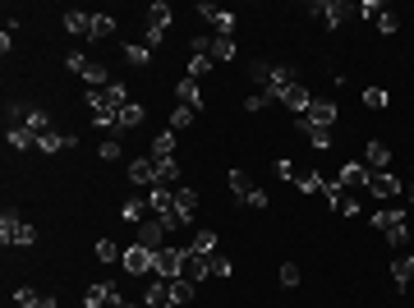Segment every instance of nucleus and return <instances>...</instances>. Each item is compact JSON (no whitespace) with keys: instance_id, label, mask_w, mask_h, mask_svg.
Wrapping results in <instances>:
<instances>
[{"instance_id":"nucleus-1","label":"nucleus","mask_w":414,"mask_h":308,"mask_svg":"<svg viewBox=\"0 0 414 308\" xmlns=\"http://www.w3.org/2000/svg\"><path fill=\"white\" fill-rule=\"evenodd\" d=\"M354 14H359V5H350V0H309L304 5V18L331 28V33H341V23H350Z\"/></svg>"},{"instance_id":"nucleus-2","label":"nucleus","mask_w":414,"mask_h":308,"mask_svg":"<svg viewBox=\"0 0 414 308\" xmlns=\"http://www.w3.org/2000/svg\"><path fill=\"white\" fill-rule=\"evenodd\" d=\"M373 230H382L387 235V244H405L410 239V216H405V207H378L373 211Z\"/></svg>"},{"instance_id":"nucleus-3","label":"nucleus","mask_w":414,"mask_h":308,"mask_svg":"<svg viewBox=\"0 0 414 308\" xmlns=\"http://www.w3.org/2000/svg\"><path fill=\"white\" fill-rule=\"evenodd\" d=\"M193 14L207 18V23L216 28V37H235V14H230V9L212 5V0H198V5H193Z\"/></svg>"},{"instance_id":"nucleus-4","label":"nucleus","mask_w":414,"mask_h":308,"mask_svg":"<svg viewBox=\"0 0 414 308\" xmlns=\"http://www.w3.org/2000/svg\"><path fill=\"white\" fill-rule=\"evenodd\" d=\"M161 239H166V226H161V221H156V216H147L143 226H134V244H138V248H147V253H156V248H166Z\"/></svg>"},{"instance_id":"nucleus-5","label":"nucleus","mask_w":414,"mask_h":308,"mask_svg":"<svg viewBox=\"0 0 414 308\" xmlns=\"http://www.w3.org/2000/svg\"><path fill=\"white\" fill-rule=\"evenodd\" d=\"M294 83H299V70H294V65H272V79H267V97H272V101H281L285 92L294 88Z\"/></svg>"},{"instance_id":"nucleus-6","label":"nucleus","mask_w":414,"mask_h":308,"mask_svg":"<svg viewBox=\"0 0 414 308\" xmlns=\"http://www.w3.org/2000/svg\"><path fill=\"white\" fill-rule=\"evenodd\" d=\"M368 194L373 198H400V194H405V185H400L391 170H368Z\"/></svg>"},{"instance_id":"nucleus-7","label":"nucleus","mask_w":414,"mask_h":308,"mask_svg":"<svg viewBox=\"0 0 414 308\" xmlns=\"http://www.w3.org/2000/svg\"><path fill=\"white\" fill-rule=\"evenodd\" d=\"M180 258H184V248H156L152 276H161V281H175V276H180Z\"/></svg>"},{"instance_id":"nucleus-8","label":"nucleus","mask_w":414,"mask_h":308,"mask_svg":"<svg viewBox=\"0 0 414 308\" xmlns=\"http://www.w3.org/2000/svg\"><path fill=\"white\" fill-rule=\"evenodd\" d=\"M180 276H184L189 285H203L207 276H212V272H207V253H193V248H184V258H180Z\"/></svg>"},{"instance_id":"nucleus-9","label":"nucleus","mask_w":414,"mask_h":308,"mask_svg":"<svg viewBox=\"0 0 414 308\" xmlns=\"http://www.w3.org/2000/svg\"><path fill=\"white\" fill-rule=\"evenodd\" d=\"M322 194H327L331 211H341V216H359V198H354V194H350V189H345V185H327V189H322Z\"/></svg>"},{"instance_id":"nucleus-10","label":"nucleus","mask_w":414,"mask_h":308,"mask_svg":"<svg viewBox=\"0 0 414 308\" xmlns=\"http://www.w3.org/2000/svg\"><path fill=\"white\" fill-rule=\"evenodd\" d=\"M152 258H156V253H147V248L129 244V248H124V258H120V263H124V272H129V276H152Z\"/></svg>"},{"instance_id":"nucleus-11","label":"nucleus","mask_w":414,"mask_h":308,"mask_svg":"<svg viewBox=\"0 0 414 308\" xmlns=\"http://www.w3.org/2000/svg\"><path fill=\"white\" fill-rule=\"evenodd\" d=\"M120 299V290H115L111 281H97V285H87L83 290V308H106V304H115Z\"/></svg>"},{"instance_id":"nucleus-12","label":"nucleus","mask_w":414,"mask_h":308,"mask_svg":"<svg viewBox=\"0 0 414 308\" xmlns=\"http://www.w3.org/2000/svg\"><path fill=\"white\" fill-rule=\"evenodd\" d=\"M175 97H180V106H189L193 115L203 111V88H198V79H189V74H184V79L175 83Z\"/></svg>"},{"instance_id":"nucleus-13","label":"nucleus","mask_w":414,"mask_h":308,"mask_svg":"<svg viewBox=\"0 0 414 308\" xmlns=\"http://www.w3.org/2000/svg\"><path fill=\"white\" fill-rule=\"evenodd\" d=\"M309 124H322V129H331L336 124V101H327V97H313V106H309V115H304Z\"/></svg>"},{"instance_id":"nucleus-14","label":"nucleus","mask_w":414,"mask_h":308,"mask_svg":"<svg viewBox=\"0 0 414 308\" xmlns=\"http://www.w3.org/2000/svg\"><path fill=\"white\" fill-rule=\"evenodd\" d=\"M161 304H171V281L152 276V281H147V290H143V308H161Z\"/></svg>"},{"instance_id":"nucleus-15","label":"nucleus","mask_w":414,"mask_h":308,"mask_svg":"<svg viewBox=\"0 0 414 308\" xmlns=\"http://www.w3.org/2000/svg\"><path fill=\"white\" fill-rule=\"evenodd\" d=\"M129 185H134V189H152V185H156V170H152V161H147V157L129 161Z\"/></svg>"},{"instance_id":"nucleus-16","label":"nucleus","mask_w":414,"mask_h":308,"mask_svg":"<svg viewBox=\"0 0 414 308\" xmlns=\"http://www.w3.org/2000/svg\"><path fill=\"white\" fill-rule=\"evenodd\" d=\"M143 198H147V207H152V216H156V211H171V207H175V189H171V185H152Z\"/></svg>"},{"instance_id":"nucleus-17","label":"nucleus","mask_w":414,"mask_h":308,"mask_svg":"<svg viewBox=\"0 0 414 308\" xmlns=\"http://www.w3.org/2000/svg\"><path fill=\"white\" fill-rule=\"evenodd\" d=\"M341 185L350 189V194H354V189H368V166H359V161H345V166H341Z\"/></svg>"},{"instance_id":"nucleus-18","label":"nucleus","mask_w":414,"mask_h":308,"mask_svg":"<svg viewBox=\"0 0 414 308\" xmlns=\"http://www.w3.org/2000/svg\"><path fill=\"white\" fill-rule=\"evenodd\" d=\"M290 185L299 189V194H322V189H327V180H322L318 170H309V166H304V170H294V180H290Z\"/></svg>"},{"instance_id":"nucleus-19","label":"nucleus","mask_w":414,"mask_h":308,"mask_svg":"<svg viewBox=\"0 0 414 308\" xmlns=\"http://www.w3.org/2000/svg\"><path fill=\"white\" fill-rule=\"evenodd\" d=\"M281 101H285V106H290V111H294V115H299V120H304V115H309V106H313V92L304 88V83H294V88L285 92Z\"/></svg>"},{"instance_id":"nucleus-20","label":"nucleus","mask_w":414,"mask_h":308,"mask_svg":"<svg viewBox=\"0 0 414 308\" xmlns=\"http://www.w3.org/2000/svg\"><path fill=\"white\" fill-rule=\"evenodd\" d=\"M391 281H396V290H410V281H414V253H400L396 263H391Z\"/></svg>"},{"instance_id":"nucleus-21","label":"nucleus","mask_w":414,"mask_h":308,"mask_svg":"<svg viewBox=\"0 0 414 308\" xmlns=\"http://www.w3.org/2000/svg\"><path fill=\"white\" fill-rule=\"evenodd\" d=\"M147 216H152L147 198H124V207H120V221H129V226H143Z\"/></svg>"},{"instance_id":"nucleus-22","label":"nucleus","mask_w":414,"mask_h":308,"mask_svg":"<svg viewBox=\"0 0 414 308\" xmlns=\"http://www.w3.org/2000/svg\"><path fill=\"white\" fill-rule=\"evenodd\" d=\"M294 129H299V133H304V138H309L318 152H327V148H331V129H322V124H309V120H299Z\"/></svg>"},{"instance_id":"nucleus-23","label":"nucleus","mask_w":414,"mask_h":308,"mask_svg":"<svg viewBox=\"0 0 414 308\" xmlns=\"http://www.w3.org/2000/svg\"><path fill=\"white\" fill-rule=\"evenodd\" d=\"M18 226H23V216H18V211L14 207H5V211H0V244H14V235H18Z\"/></svg>"},{"instance_id":"nucleus-24","label":"nucleus","mask_w":414,"mask_h":308,"mask_svg":"<svg viewBox=\"0 0 414 308\" xmlns=\"http://www.w3.org/2000/svg\"><path fill=\"white\" fill-rule=\"evenodd\" d=\"M363 157H368V170H387L391 166V148H387V143H378V138L363 148Z\"/></svg>"},{"instance_id":"nucleus-25","label":"nucleus","mask_w":414,"mask_h":308,"mask_svg":"<svg viewBox=\"0 0 414 308\" xmlns=\"http://www.w3.org/2000/svg\"><path fill=\"white\" fill-rule=\"evenodd\" d=\"M18 129H28L33 138H42V133L51 129V115H46V111H37V106H28V120L18 124Z\"/></svg>"},{"instance_id":"nucleus-26","label":"nucleus","mask_w":414,"mask_h":308,"mask_svg":"<svg viewBox=\"0 0 414 308\" xmlns=\"http://www.w3.org/2000/svg\"><path fill=\"white\" fill-rule=\"evenodd\" d=\"M65 28H69V33H78V37H92V14H87V9H69Z\"/></svg>"},{"instance_id":"nucleus-27","label":"nucleus","mask_w":414,"mask_h":308,"mask_svg":"<svg viewBox=\"0 0 414 308\" xmlns=\"http://www.w3.org/2000/svg\"><path fill=\"white\" fill-rule=\"evenodd\" d=\"M225 185H230V194L240 198V203H249V194H253V189H258V185H253L249 175H244V170H230V175H225Z\"/></svg>"},{"instance_id":"nucleus-28","label":"nucleus","mask_w":414,"mask_h":308,"mask_svg":"<svg viewBox=\"0 0 414 308\" xmlns=\"http://www.w3.org/2000/svg\"><path fill=\"white\" fill-rule=\"evenodd\" d=\"M152 170H156V185L180 180V161H175V157H152Z\"/></svg>"},{"instance_id":"nucleus-29","label":"nucleus","mask_w":414,"mask_h":308,"mask_svg":"<svg viewBox=\"0 0 414 308\" xmlns=\"http://www.w3.org/2000/svg\"><path fill=\"white\" fill-rule=\"evenodd\" d=\"M193 207H198V194H193V189H175V211H180L184 226L193 221Z\"/></svg>"},{"instance_id":"nucleus-30","label":"nucleus","mask_w":414,"mask_h":308,"mask_svg":"<svg viewBox=\"0 0 414 308\" xmlns=\"http://www.w3.org/2000/svg\"><path fill=\"white\" fill-rule=\"evenodd\" d=\"M212 65H230L235 60V37H212Z\"/></svg>"},{"instance_id":"nucleus-31","label":"nucleus","mask_w":414,"mask_h":308,"mask_svg":"<svg viewBox=\"0 0 414 308\" xmlns=\"http://www.w3.org/2000/svg\"><path fill=\"white\" fill-rule=\"evenodd\" d=\"M143 120H147V111H143V106H138V101H129V106H124V111H120V133L138 129V124H143Z\"/></svg>"},{"instance_id":"nucleus-32","label":"nucleus","mask_w":414,"mask_h":308,"mask_svg":"<svg viewBox=\"0 0 414 308\" xmlns=\"http://www.w3.org/2000/svg\"><path fill=\"white\" fill-rule=\"evenodd\" d=\"M106 101H111L115 111H124V106H129V83L111 79V83H106Z\"/></svg>"},{"instance_id":"nucleus-33","label":"nucleus","mask_w":414,"mask_h":308,"mask_svg":"<svg viewBox=\"0 0 414 308\" xmlns=\"http://www.w3.org/2000/svg\"><path fill=\"white\" fill-rule=\"evenodd\" d=\"M147 14H152V18H147V28H161V33H166V28H171V5H166V0H156V5L152 9H147Z\"/></svg>"},{"instance_id":"nucleus-34","label":"nucleus","mask_w":414,"mask_h":308,"mask_svg":"<svg viewBox=\"0 0 414 308\" xmlns=\"http://www.w3.org/2000/svg\"><path fill=\"white\" fill-rule=\"evenodd\" d=\"M83 83H92V88H106V83H111L106 65H102V60H87V70H83Z\"/></svg>"},{"instance_id":"nucleus-35","label":"nucleus","mask_w":414,"mask_h":308,"mask_svg":"<svg viewBox=\"0 0 414 308\" xmlns=\"http://www.w3.org/2000/svg\"><path fill=\"white\" fill-rule=\"evenodd\" d=\"M193 290H198V285H189V281H184V276H175V281H171V304H189L193 299Z\"/></svg>"},{"instance_id":"nucleus-36","label":"nucleus","mask_w":414,"mask_h":308,"mask_svg":"<svg viewBox=\"0 0 414 308\" xmlns=\"http://www.w3.org/2000/svg\"><path fill=\"white\" fill-rule=\"evenodd\" d=\"M5 143H9L14 152H28V148H37V138H33L28 129H5Z\"/></svg>"},{"instance_id":"nucleus-37","label":"nucleus","mask_w":414,"mask_h":308,"mask_svg":"<svg viewBox=\"0 0 414 308\" xmlns=\"http://www.w3.org/2000/svg\"><path fill=\"white\" fill-rule=\"evenodd\" d=\"M193 129V111L189 106H175V115H171V133H189Z\"/></svg>"},{"instance_id":"nucleus-38","label":"nucleus","mask_w":414,"mask_h":308,"mask_svg":"<svg viewBox=\"0 0 414 308\" xmlns=\"http://www.w3.org/2000/svg\"><path fill=\"white\" fill-rule=\"evenodd\" d=\"M152 157H175V133L171 129H161L152 138Z\"/></svg>"},{"instance_id":"nucleus-39","label":"nucleus","mask_w":414,"mask_h":308,"mask_svg":"<svg viewBox=\"0 0 414 308\" xmlns=\"http://www.w3.org/2000/svg\"><path fill=\"white\" fill-rule=\"evenodd\" d=\"M363 106H368V111H387V106H391L387 88H363Z\"/></svg>"},{"instance_id":"nucleus-40","label":"nucleus","mask_w":414,"mask_h":308,"mask_svg":"<svg viewBox=\"0 0 414 308\" xmlns=\"http://www.w3.org/2000/svg\"><path fill=\"white\" fill-rule=\"evenodd\" d=\"M124 60H129V65H134V70H143V65H147V60H152V51H147V46H143V42H134V46H124Z\"/></svg>"},{"instance_id":"nucleus-41","label":"nucleus","mask_w":414,"mask_h":308,"mask_svg":"<svg viewBox=\"0 0 414 308\" xmlns=\"http://www.w3.org/2000/svg\"><path fill=\"white\" fill-rule=\"evenodd\" d=\"M216 65H212V55H189V79H207Z\"/></svg>"},{"instance_id":"nucleus-42","label":"nucleus","mask_w":414,"mask_h":308,"mask_svg":"<svg viewBox=\"0 0 414 308\" xmlns=\"http://www.w3.org/2000/svg\"><path fill=\"white\" fill-rule=\"evenodd\" d=\"M115 33V18L111 14H92V42H102V37Z\"/></svg>"},{"instance_id":"nucleus-43","label":"nucleus","mask_w":414,"mask_h":308,"mask_svg":"<svg viewBox=\"0 0 414 308\" xmlns=\"http://www.w3.org/2000/svg\"><path fill=\"white\" fill-rule=\"evenodd\" d=\"M97 263H115V258H120V244H115V239H97Z\"/></svg>"},{"instance_id":"nucleus-44","label":"nucleus","mask_w":414,"mask_h":308,"mask_svg":"<svg viewBox=\"0 0 414 308\" xmlns=\"http://www.w3.org/2000/svg\"><path fill=\"white\" fill-rule=\"evenodd\" d=\"M207 272H212V276H230L235 267H230V258H225V253H207Z\"/></svg>"},{"instance_id":"nucleus-45","label":"nucleus","mask_w":414,"mask_h":308,"mask_svg":"<svg viewBox=\"0 0 414 308\" xmlns=\"http://www.w3.org/2000/svg\"><path fill=\"white\" fill-rule=\"evenodd\" d=\"M189 248H193V253H216V235H212V230H198Z\"/></svg>"},{"instance_id":"nucleus-46","label":"nucleus","mask_w":414,"mask_h":308,"mask_svg":"<svg viewBox=\"0 0 414 308\" xmlns=\"http://www.w3.org/2000/svg\"><path fill=\"white\" fill-rule=\"evenodd\" d=\"M14 304H18V308H42V295L28 290V285H18V290H14Z\"/></svg>"},{"instance_id":"nucleus-47","label":"nucleus","mask_w":414,"mask_h":308,"mask_svg":"<svg viewBox=\"0 0 414 308\" xmlns=\"http://www.w3.org/2000/svg\"><path fill=\"white\" fill-rule=\"evenodd\" d=\"M396 28H400V14H391V9H382V14H378V33H396Z\"/></svg>"},{"instance_id":"nucleus-48","label":"nucleus","mask_w":414,"mask_h":308,"mask_svg":"<svg viewBox=\"0 0 414 308\" xmlns=\"http://www.w3.org/2000/svg\"><path fill=\"white\" fill-rule=\"evenodd\" d=\"M299 276H304L299 263H281V285H299Z\"/></svg>"},{"instance_id":"nucleus-49","label":"nucleus","mask_w":414,"mask_h":308,"mask_svg":"<svg viewBox=\"0 0 414 308\" xmlns=\"http://www.w3.org/2000/svg\"><path fill=\"white\" fill-rule=\"evenodd\" d=\"M249 79H253V83H267V79H272V65H267V60H253V65H249Z\"/></svg>"},{"instance_id":"nucleus-50","label":"nucleus","mask_w":414,"mask_h":308,"mask_svg":"<svg viewBox=\"0 0 414 308\" xmlns=\"http://www.w3.org/2000/svg\"><path fill=\"white\" fill-rule=\"evenodd\" d=\"M272 97H267V92H249V97H244V111H249V115H258L262 111V106H267Z\"/></svg>"},{"instance_id":"nucleus-51","label":"nucleus","mask_w":414,"mask_h":308,"mask_svg":"<svg viewBox=\"0 0 414 308\" xmlns=\"http://www.w3.org/2000/svg\"><path fill=\"white\" fill-rule=\"evenodd\" d=\"M161 42H166V33H161V28H147V33H143V46H147V51H156Z\"/></svg>"},{"instance_id":"nucleus-52","label":"nucleus","mask_w":414,"mask_h":308,"mask_svg":"<svg viewBox=\"0 0 414 308\" xmlns=\"http://www.w3.org/2000/svg\"><path fill=\"white\" fill-rule=\"evenodd\" d=\"M65 65H69V74H83V70H87V60H83L78 51H69V55H65Z\"/></svg>"},{"instance_id":"nucleus-53","label":"nucleus","mask_w":414,"mask_h":308,"mask_svg":"<svg viewBox=\"0 0 414 308\" xmlns=\"http://www.w3.org/2000/svg\"><path fill=\"white\" fill-rule=\"evenodd\" d=\"M294 170H299V166H294L290 157H281V161H276V175H281V180H294Z\"/></svg>"},{"instance_id":"nucleus-54","label":"nucleus","mask_w":414,"mask_h":308,"mask_svg":"<svg viewBox=\"0 0 414 308\" xmlns=\"http://www.w3.org/2000/svg\"><path fill=\"white\" fill-rule=\"evenodd\" d=\"M244 207H253V211H262V207H267V189H253V194H249V203H244Z\"/></svg>"},{"instance_id":"nucleus-55","label":"nucleus","mask_w":414,"mask_h":308,"mask_svg":"<svg viewBox=\"0 0 414 308\" xmlns=\"http://www.w3.org/2000/svg\"><path fill=\"white\" fill-rule=\"evenodd\" d=\"M115 157H120V143L106 138V143H102V161H115Z\"/></svg>"},{"instance_id":"nucleus-56","label":"nucleus","mask_w":414,"mask_h":308,"mask_svg":"<svg viewBox=\"0 0 414 308\" xmlns=\"http://www.w3.org/2000/svg\"><path fill=\"white\" fill-rule=\"evenodd\" d=\"M382 9H387V5H373V0H368V5H359V14H363V18H378Z\"/></svg>"},{"instance_id":"nucleus-57","label":"nucleus","mask_w":414,"mask_h":308,"mask_svg":"<svg viewBox=\"0 0 414 308\" xmlns=\"http://www.w3.org/2000/svg\"><path fill=\"white\" fill-rule=\"evenodd\" d=\"M405 207H414V180H410V189H405Z\"/></svg>"},{"instance_id":"nucleus-58","label":"nucleus","mask_w":414,"mask_h":308,"mask_svg":"<svg viewBox=\"0 0 414 308\" xmlns=\"http://www.w3.org/2000/svg\"><path fill=\"white\" fill-rule=\"evenodd\" d=\"M161 308H180V304H161Z\"/></svg>"},{"instance_id":"nucleus-59","label":"nucleus","mask_w":414,"mask_h":308,"mask_svg":"<svg viewBox=\"0 0 414 308\" xmlns=\"http://www.w3.org/2000/svg\"><path fill=\"white\" fill-rule=\"evenodd\" d=\"M120 308H138V304H120Z\"/></svg>"}]
</instances>
